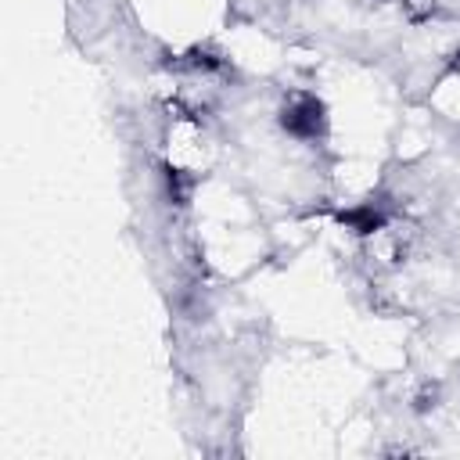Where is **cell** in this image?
<instances>
[{
    "mask_svg": "<svg viewBox=\"0 0 460 460\" xmlns=\"http://www.w3.org/2000/svg\"><path fill=\"white\" fill-rule=\"evenodd\" d=\"M162 180H165V198L172 201V205H187L190 201V190H194V176L187 172V169H176V165H165V172H162Z\"/></svg>",
    "mask_w": 460,
    "mask_h": 460,
    "instance_id": "4",
    "label": "cell"
},
{
    "mask_svg": "<svg viewBox=\"0 0 460 460\" xmlns=\"http://www.w3.org/2000/svg\"><path fill=\"white\" fill-rule=\"evenodd\" d=\"M277 122L295 140H305V144L309 140H323L327 137V104L309 90H295V93L284 97Z\"/></svg>",
    "mask_w": 460,
    "mask_h": 460,
    "instance_id": "1",
    "label": "cell"
},
{
    "mask_svg": "<svg viewBox=\"0 0 460 460\" xmlns=\"http://www.w3.org/2000/svg\"><path fill=\"white\" fill-rule=\"evenodd\" d=\"M446 72H460V47L449 54V61H446Z\"/></svg>",
    "mask_w": 460,
    "mask_h": 460,
    "instance_id": "6",
    "label": "cell"
},
{
    "mask_svg": "<svg viewBox=\"0 0 460 460\" xmlns=\"http://www.w3.org/2000/svg\"><path fill=\"white\" fill-rule=\"evenodd\" d=\"M392 216H395L392 198L377 194V198H367V201H359V205H352V208H341V212H338V223H341L345 230L359 234V237H370V234L388 230Z\"/></svg>",
    "mask_w": 460,
    "mask_h": 460,
    "instance_id": "2",
    "label": "cell"
},
{
    "mask_svg": "<svg viewBox=\"0 0 460 460\" xmlns=\"http://www.w3.org/2000/svg\"><path fill=\"white\" fill-rule=\"evenodd\" d=\"M435 399H438V388H435V385H428V388L417 395V402H413V406H417V410H431V406H435Z\"/></svg>",
    "mask_w": 460,
    "mask_h": 460,
    "instance_id": "5",
    "label": "cell"
},
{
    "mask_svg": "<svg viewBox=\"0 0 460 460\" xmlns=\"http://www.w3.org/2000/svg\"><path fill=\"white\" fill-rule=\"evenodd\" d=\"M165 68L180 72V75H219V72H226V58L216 47L198 43V47H187L183 54H169Z\"/></svg>",
    "mask_w": 460,
    "mask_h": 460,
    "instance_id": "3",
    "label": "cell"
}]
</instances>
